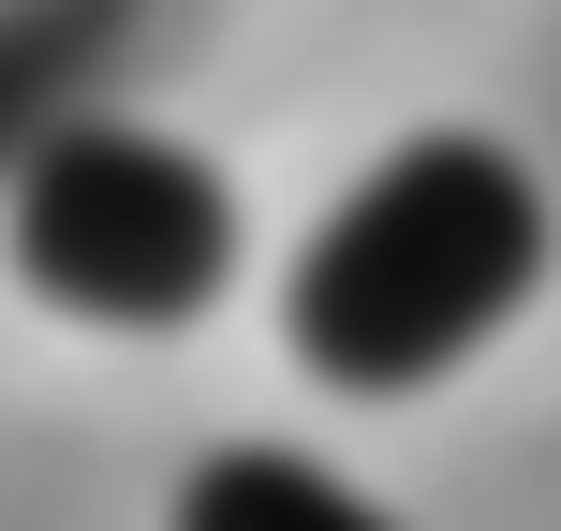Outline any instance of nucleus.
<instances>
[{
    "mask_svg": "<svg viewBox=\"0 0 561 531\" xmlns=\"http://www.w3.org/2000/svg\"><path fill=\"white\" fill-rule=\"evenodd\" d=\"M163 531H399V517L369 487H340L325 458H296V443H222V458H193Z\"/></svg>",
    "mask_w": 561,
    "mask_h": 531,
    "instance_id": "20e7f679",
    "label": "nucleus"
},
{
    "mask_svg": "<svg viewBox=\"0 0 561 531\" xmlns=\"http://www.w3.org/2000/svg\"><path fill=\"white\" fill-rule=\"evenodd\" d=\"M237 177L163 118H75L15 163L0 193V266L59 310V325H118V339H178L237 296Z\"/></svg>",
    "mask_w": 561,
    "mask_h": 531,
    "instance_id": "f03ea898",
    "label": "nucleus"
},
{
    "mask_svg": "<svg viewBox=\"0 0 561 531\" xmlns=\"http://www.w3.org/2000/svg\"><path fill=\"white\" fill-rule=\"evenodd\" d=\"M547 252H561V207H547L533 148L473 134V118L399 134L280 252V355L325 399H414L444 369H473L547 296Z\"/></svg>",
    "mask_w": 561,
    "mask_h": 531,
    "instance_id": "f257e3e1",
    "label": "nucleus"
},
{
    "mask_svg": "<svg viewBox=\"0 0 561 531\" xmlns=\"http://www.w3.org/2000/svg\"><path fill=\"white\" fill-rule=\"evenodd\" d=\"M134 45H148V0H0V193L45 134L118 104Z\"/></svg>",
    "mask_w": 561,
    "mask_h": 531,
    "instance_id": "7ed1b4c3",
    "label": "nucleus"
}]
</instances>
